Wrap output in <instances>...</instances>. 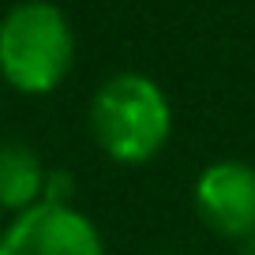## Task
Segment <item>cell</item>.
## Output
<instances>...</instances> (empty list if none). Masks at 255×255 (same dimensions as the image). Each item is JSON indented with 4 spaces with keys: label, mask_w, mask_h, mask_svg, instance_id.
Returning <instances> with one entry per match:
<instances>
[{
    "label": "cell",
    "mask_w": 255,
    "mask_h": 255,
    "mask_svg": "<svg viewBox=\"0 0 255 255\" xmlns=\"http://www.w3.org/2000/svg\"><path fill=\"white\" fill-rule=\"evenodd\" d=\"M195 210L203 225L229 240H255V165L237 158L210 161L195 180Z\"/></svg>",
    "instance_id": "obj_4"
},
{
    "label": "cell",
    "mask_w": 255,
    "mask_h": 255,
    "mask_svg": "<svg viewBox=\"0 0 255 255\" xmlns=\"http://www.w3.org/2000/svg\"><path fill=\"white\" fill-rule=\"evenodd\" d=\"M75 64L72 23L49 0H23L0 19V75L19 94H53Z\"/></svg>",
    "instance_id": "obj_2"
},
{
    "label": "cell",
    "mask_w": 255,
    "mask_h": 255,
    "mask_svg": "<svg viewBox=\"0 0 255 255\" xmlns=\"http://www.w3.org/2000/svg\"><path fill=\"white\" fill-rule=\"evenodd\" d=\"M49 169L23 139H0V210L11 218L41 203Z\"/></svg>",
    "instance_id": "obj_5"
},
{
    "label": "cell",
    "mask_w": 255,
    "mask_h": 255,
    "mask_svg": "<svg viewBox=\"0 0 255 255\" xmlns=\"http://www.w3.org/2000/svg\"><path fill=\"white\" fill-rule=\"evenodd\" d=\"M240 255H255V240H244V244H240Z\"/></svg>",
    "instance_id": "obj_7"
},
{
    "label": "cell",
    "mask_w": 255,
    "mask_h": 255,
    "mask_svg": "<svg viewBox=\"0 0 255 255\" xmlns=\"http://www.w3.org/2000/svg\"><path fill=\"white\" fill-rule=\"evenodd\" d=\"M0 255H105V244L83 210L34 203L0 229Z\"/></svg>",
    "instance_id": "obj_3"
},
{
    "label": "cell",
    "mask_w": 255,
    "mask_h": 255,
    "mask_svg": "<svg viewBox=\"0 0 255 255\" xmlns=\"http://www.w3.org/2000/svg\"><path fill=\"white\" fill-rule=\"evenodd\" d=\"M75 195V176L68 169H53L45 176V191H41V203H56V207H72Z\"/></svg>",
    "instance_id": "obj_6"
},
{
    "label": "cell",
    "mask_w": 255,
    "mask_h": 255,
    "mask_svg": "<svg viewBox=\"0 0 255 255\" xmlns=\"http://www.w3.org/2000/svg\"><path fill=\"white\" fill-rule=\"evenodd\" d=\"M90 135L120 165H143L173 135V105L143 72H117L90 98Z\"/></svg>",
    "instance_id": "obj_1"
}]
</instances>
